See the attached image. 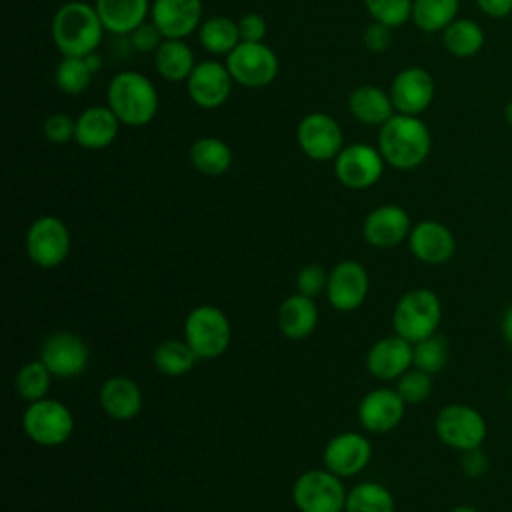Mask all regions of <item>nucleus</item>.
I'll return each mask as SVG.
<instances>
[{"instance_id":"nucleus-1","label":"nucleus","mask_w":512,"mask_h":512,"mask_svg":"<svg viewBox=\"0 0 512 512\" xmlns=\"http://www.w3.org/2000/svg\"><path fill=\"white\" fill-rule=\"evenodd\" d=\"M384 162L396 170H414L432 150V134L420 116L396 112L378 128V146Z\"/></svg>"},{"instance_id":"nucleus-2","label":"nucleus","mask_w":512,"mask_h":512,"mask_svg":"<svg viewBox=\"0 0 512 512\" xmlns=\"http://www.w3.org/2000/svg\"><path fill=\"white\" fill-rule=\"evenodd\" d=\"M50 32L62 56H88L96 52L106 30L94 4L70 0L54 12Z\"/></svg>"},{"instance_id":"nucleus-3","label":"nucleus","mask_w":512,"mask_h":512,"mask_svg":"<svg viewBox=\"0 0 512 512\" xmlns=\"http://www.w3.org/2000/svg\"><path fill=\"white\" fill-rule=\"evenodd\" d=\"M106 104L122 124L140 128L156 118L160 96L148 76L136 70H122L106 88Z\"/></svg>"},{"instance_id":"nucleus-4","label":"nucleus","mask_w":512,"mask_h":512,"mask_svg":"<svg viewBox=\"0 0 512 512\" xmlns=\"http://www.w3.org/2000/svg\"><path fill=\"white\" fill-rule=\"evenodd\" d=\"M442 322V302L430 288L408 290L394 306L392 328L408 342H420L436 334Z\"/></svg>"},{"instance_id":"nucleus-5","label":"nucleus","mask_w":512,"mask_h":512,"mask_svg":"<svg viewBox=\"0 0 512 512\" xmlns=\"http://www.w3.org/2000/svg\"><path fill=\"white\" fill-rule=\"evenodd\" d=\"M438 440L458 452L480 448L488 436V424L482 412L470 404H446L434 420Z\"/></svg>"},{"instance_id":"nucleus-6","label":"nucleus","mask_w":512,"mask_h":512,"mask_svg":"<svg viewBox=\"0 0 512 512\" xmlns=\"http://www.w3.org/2000/svg\"><path fill=\"white\" fill-rule=\"evenodd\" d=\"M232 338V328L226 314L212 304H202L190 310L184 322V340L198 358L212 360L226 352Z\"/></svg>"},{"instance_id":"nucleus-7","label":"nucleus","mask_w":512,"mask_h":512,"mask_svg":"<svg viewBox=\"0 0 512 512\" xmlns=\"http://www.w3.org/2000/svg\"><path fill=\"white\" fill-rule=\"evenodd\" d=\"M22 428L34 444L54 448L70 438L74 430V416L60 400L42 398L30 402L24 410Z\"/></svg>"},{"instance_id":"nucleus-8","label":"nucleus","mask_w":512,"mask_h":512,"mask_svg":"<svg viewBox=\"0 0 512 512\" xmlns=\"http://www.w3.org/2000/svg\"><path fill=\"white\" fill-rule=\"evenodd\" d=\"M346 490L330 470H306L292 486V500L300 512H342L346 506Z\"/></svg>"},{"instance_id":"nucleus-9","label":"nucleus","mask_w":512,"mask_h":512,"mask_svg":"<svg viewBox=\"0 0 512 512\" xmlns=\"http://www.w3.org/2000/svg\"><path fill=\"white\" fill-rule=\"evenodd\" d=\"M226 68L232 80L244 88L270 86L278 76V56L264 42H240L228 56Z\"/></svg>"},{"instance_id":"nucleus-10","label":"nucleus","mask_w":512,"mask_h":512,"mask_svg":"<svg viewBox=\"0 0 512 512\" xmlns=\"http://www.w3.org/2000/svg\"><path fill=\"white\" fill-rule=\"evenodd\" d=\"M70 252V232L58 216L36 218L26 232V254L40 268L60 266Z\"/></svg>"},{"instance_id":"nucleus-11","label":"nucleus","mask_w":512,"mask_h":512,"mask_svg":"<svg viewBox=\"0 0 512 512\" xmlns=\"http://www.w3.org/2000/svg\"><path fill=\"white\" fill-rule=\"evenodd\" d=\"M384 158L378 148L364 142L344 146L334 158V174L350 190H366L384 174Z\"/></svg>"},{"instance_id":"nucleus-12","label":"nucleus","mask_w":512,"mask_h":512,"mask_svg":"<svg viewBox=\"0 0 512 512\" xmlns=\"http://www.w3.org/2000/svg\"><path fill=\"white\" fill-rule=\"evenodd\" d=\"M296 142L310 160L328 162L344 148V134L330 114L310 112L296 126Z\"/></svg>"},{"instance_id":"nucleus-13","label":"nucleus","mask_w":512,"mask_h":512,"mask_svg":"<svg viewBox=\"0 0 512 512\" xmlns=\"http://www.w3.org/2000/svg\"><path fill=\"white\" fill-rule=\"evenodd\" d=\"M88 346L74 332H54L44 338L40 346V360L48 366L52 376L74 378L88 366Z\"/></svg>"},{"instance_id":"nucleus-14","label":"nucleus","mask_w":512,"mask_h":512,"mask_svg":"<svg viewBox=\"0 0 512 512\" xmlns=\"http://www.w3.org/2000/svg\"><path fill=\"white\" fill-rule=\"evenodd\" d=\"M368 286L366 268L356 260H342L328 274V304L338 312H352L366 300Z\"/></svg>"},{"instance_id":"nucleus-15","label":"nucleus","mask_w":512,"mask_h":512,"mask_svg":"<svg viewBox=\"0 0 512 512\" xmlns=\"http://www.w3.org/2000/svg\"><path fill=\"white\" fill-rule=\"evenodd\" d=\"M232 76L226 64L218 60H202L194 66L186 80L190 100L204 110L220 108L232 92Z\"/></svg>"},{"instance_id":"nucleus-16","label":"nucleus","mask_w":512,"mask_h":512,"mask_svg":"<svg viewBox=\"0 0 512 512\" xmlns=\"http://www.w3.org/2000/svg\"><path fill=\"white\" fill-rule=\"evenodd\" d=\"M434 78L420 66H408L400 70L390 84V98L400 114L420 116L434 100Z\"/></svg>"},{"instance_id":"nucleus-17","label":"nucleus","mask_w":512,"mask_h":512,"mask_svg":"<svg viewBox=\"0 0 512 512\" xmlns=\"http://www.w3.org/2000/svg\"><path fill=\"white\" fill-rule=\"evenodd\" d=\"M410 252L428 266H442L456 254V238L452 230L438 220H420L408 236Z\"/></svg>"},{"instance_id":"nucleus-18","label":"nucleus","mask_w":512,"mask_h":512,"mask_svg":"<svg viewBox=\"0 0 512 512\" xmlns=\"http://www.w3.org/2000/svg\"><path fill=\"white\" fill-rule=\"evenodd\" d=\"M372 458V444L358 432H342L324 446V466L340 478L360 474Z\"/></svg>"},{"instance_id":"nucleus-19","label":"nucleus","mask_w":512,"mask_h":512,"mask_svg":"<svg viewBox=\"0 0 512 512\" xmlns=\"http://www.w3.org/2000/svg\"><path fill=\"white\" fill-rule=\"evenodd\" d=\"M410 230V216L398 204H382L374 208L362 224V236L374 248H394L408 240Z\"/></svg>"},{"instance_id":"nucleus-20","label":"nucleus","mask_w":512,"mask_h":512,"mask_svg":"<svg viewBox=\"0 0 512 512\" xmlns=\"http://www.w3.org/2000/svg\"><path fill=\"white\" fill-rule=\"evenodd\" d=\"M150 20L164 38L184 40L202 24V0H152Z\"/></svg>"},{"instance_id":"nucleus-21","label":"nucleus","mask_w":512,"mask_h":512,"mask_svg":"<svg viewBox=\"0 0 512 512\" xmlns=\"http://www.w3.org/2000/svg\"><path fill=\"white\" fill-rule=\"evenodd\" d=\"M406 402L396 390L376 388L368 392L358 404V422L372 434L394 430L404 418Z\"/></svg>"},{"instance_id":"nucleus-22","label":"nucleus","mask_w":512,"mask_h":512,"mask_svg":"<svg viewBox=\"0 0 512 512\" xmlns=\"http://www.w3.org/2000/svg\"><path fill=\"white\" fill-rule=\"evenodd\" d=\"M412 366V342L402 336L376 340L366 354V368L378 380H396Z\"/></svg>"},{"instance_id":"nucleus-23","label":"nucleus","mask_w":512,"mask_h":512,"mask_svg":"<svg viewBox=\"0 0 512 512\" xmlns=\"http://www.w3.org/2000/svg\"><path fill=\"white\" fill-rule=\"evenodd\" d=\"M120 124L122 122L108 104L88 106L76 118L74 142L86 150H104L116 140Z\"/></svg>"},{"instance_id":"nucleus-24","label":"nucleus","mask_w":512,"mask_h":512,"mask_svg":"<svg viewBox=\"0 0 512 512\" xmlns=\"http://www.w3.org/2000/svg\"><path fill=\"white\" fill-rule=\"evenodd\" d=\"M96 12L106 32L116 36L132 34L150 14V0H96Z\"/></svg>"},{"instance_id":"nucleus-25","label":"nucleus","mask_w":512,"mask_h":512,"mask_svg":"<svg viewBox=\"0 0 512 512\" xmlns=\"http://www.w3.org/2000/svg\"><path fill=\"white\" fill-rule=\"evenodd\" d=\"M102 410L114 420H130L142 408V392L128 376H110L98 394Z\"/></svg>"},{"instance_id":"nucleus-26","label":"nucleus","mask_w":512,"mask_h":512,"mask_svg":"<svg viewBox=\"0 0 512 512\" xmlns=\"http://www.w3.org/2000/svg\"><path fill=\"white\" fill-rule=\"evenodd\" d=\"M348 110L358 122L378 128L396 114L390 92H384L374 84H362L354 88L348 96Z\"/></svg>"},{"instance_id":"nucleus-27","label":"nucleus","mask_w":512,"mask_h":512,"mask_svg":"<svg viewBox=\"0 0 512 512\" xmlns=\"http://www.w3.org/2000/svg\"><path fill=\"white\" fill-rule=\"evenodd\" d=\"M318 324V308L314 298L300 292L288 296L278 308V328L290 340H302L314 332Z\"/></svg>"},{"instance_id":"nucleus-28","label":"nucleus","mask_w":512,"mask_h":512,"mask_svg":"<svg viewBox=\"0 0 512 512\" xmlns=\"http://www.w3.org/2000/svg\"><path fill=\"white\" fill-rule=\"evenodd\" d=\"M194 66V52L184 40L164 38L154 52V68L168 82H186Z\"/></svg>"},{"instance_id":"nucleus-29","label":"nucleus","mask_w":512,"mask_h":512,"mask_svg":"<svg viewBox=\"0 0 512 512\" xmlns=\"http://www.w3.org/2000/svg\"><path fill=\"white\" fill-rule=\"evenodd\" d=\"M190 162L204 176H222L232 166V150L222 138L202 136L190 146Z\"/></svg>"},{"instance_id":"nucleus-30","label":"nucleus","mask_w":512,"mask_h":512,"mask_svg":"<svg viewBox=\"0 0 512 512\" xmlns=\"http://www.w3.org/2000/svg\"><path fill=\"white\" fill-rule=\"evenodd\" d=\"M200 46L216 56H228L242 40L238 30V20L230 16H210L198 28Z\"/></svg>"},{"instance_id":"nucleus-31","label":"nucleus","mask_w":512,"mask_h":512,"mask_svg":"<svg viewBox=\"0 0 512 512\" xmlns=\"http://www.w3.org/2000/svg\"><path fill=\"white\" fill-rule=\"evenodd\" d=\"M484 30L470 18H456L442 30L444 48L456 58H472L484 46Z\"/></svg>"},{"instance_id":"nucleus-32","label":"nucleus","mask_w":512,"mask_h":512,"mask_svg":"<svg viewBox=\"0 0 512 512\" xmlns=\"http://www.w3.org/2000/svg\"><path fill=\"white\" fill-rule=\"evenodd\" d=\"M460 0H414L412 22L426 34L442 32L458 18Z\"/></svg>"},{"instance_id":"nucleus-33","label":"nucleus","mask_w":512,"mask_h":512,"mask_svg":"<svg viewBox=\"0 0 512 512\" xmlns=\"http://www.w3.org/2000/svg\"><path fill=\"white\" fill-rule=\"evenodd\" d=\"M200 360L186 340H164L152 354L154 368L164 376H184Z\"/></svg>"},{"instance_id":"nucleus-34","label":"nucleus","mask_w":512,"mask_h":512,"mask_svg":"<svg viewBox=\"0 0 512 512\" xmlns=\"http://www.w3.org/2000/svg\"><path fill=\"white\" fill-rule=\"evenodd\" d=\"M344 512H394V496L380 482H360L346 494Z\"/></svg>"},{"instance_id":"nucleus-35","label":"nucleus","mask_w":512,"mask_h":512,"mask_svg":"<svg viewBox=\"0 0 512 512\" xmlns=\"http://www.w3.org/2000/svg\"><path fill=\"white\" fill-rule=\"evenodd\" d=\"M92 76L94 72L90 70L84 56H62L54 72V82L60 92L68 96H78L90 86Z\"/></svg>"},{"instance_id":"nucleus-36","label":"nucleus","mask_w":512,"mask_h":512,"mask_svg":"<svg viewBox=\"0 0 512 512\" xmlns=\"http://www.w3.org/2000/svg\"><path fill=\"white\" fill-rule=\"evenodd\" d=\"M450 348L444 336L432 334L412 344V366L428 374H438L448 364Z\"/></svg>"},{"instance_id":"nucleus-37","label":"nucleus","mask_w":512,"mask_h":512,"mask_svg":"<svg viewBox=\"0 0 512 512\" xmlns=\"http://www.w3.org/2000/svg\"><path fill=\"white\" fill-rule=\"evenodd\" d=\"M50 378H52V372L38 358V360L24 364L18 370L14 384H16L20 398H24L26 402H36V400L46 398V392L50 388Z\"/></svg>"},{"instance_id":"nucleus-38","label":"nucleus","mask_w":512,"mask_h":512,"mask_svg":"<svg viewBox=\"0 0 512 512\" xmlns=\"http://www.w3.org/2000/svg\"><path fill=\"white\" fill-rule=\"evenodd\" d=\"M412 4L414 0H364L372 22H380L390 28H398L412 20Z\"/></svg>"},{"instance_id":"nucleus-39","label":"nucleus","mask_w":512,"mask_h":512,"mask_svg":"<svg viewBox=\"0 0 512 512\" xmlns=\"http://www.w3.org/2000/svg\"><path fill=\"white\" fill-rule=\"evenodd\" d=\"M432 386V374L418 368H410L398 378L396 392L406 404H420L430 398Z\"/></svg>"},{"instance_id":"nucleus-40","label":"nucleus","mask_w":512,"mask_h":512,"mask_svg":"<svg viewBox=\"0 0 512 512\" xmlns=\"http://www.w3.org/2000/svg\"><path fill=\"white\" fill-rule=\"evenodd\" d=\"M42 132L44 138L52 144H66L70 140H74V132H76V120H72L68 114L64 112H54L50 114L44 124H42Z\"/></svg>"},{"instance_id":"nucleus-41","label":"nucleus","mask_w":512,"mask_h":512,"mask_svg":"<svg viewBox=\"0 0 512 512\" xmlns=\"http://www.w3.org/2000/svg\"><path fill=\"white\" fill-rule=\"evenodd\" d=\"M326 284H328V274L320 264H308L296 276L298 292L308 298H316L322 292H326Z\"/></svg>"},{"instance_id":"nucleus-42","label":"nucleus","mask_w":512,"mask_h":512,"mask_svg":"<svg viewBox=\"0 0 512 512\" xmlns=\"http://www.w3.org/2000/svg\"><path fill=\"white\" fill-rule=\"evenodd\" d=\"M128 40L132 44V48L136 52H144V54H154L158 50V46L164 42L162 32L158 30V26L150 20H146L144 24H140L132 34H128Z\"/></svg>"},{"instance_id":"nucleus-43","label":"nucleus","mask_w":512,"mask_h":512,"mask_svg":"<svg viewBox=\"0 0 512 512\" xmlns=\"http://www.w3.org/2000/svg\"><path fill=\"white\" fill-rule=\"evenodd\" d=\"M362 42L370 52H384L390 48L392 44V28L380 22H372L370 26H366L364 34H362Z\"/></svg>"},{"instance_id":"nucleus-44","label":"nucleus","mask_w":512,"mask_h":512,"mask_svg":"<svg viewBox=\"0 0 512 512\" xmlns=\"http://www.w3.org/2000/svg\"><path fill=\"white\" fill-rule=\"evenodd\" d=\"M460 468H462L464 476H468V478H482L488 472V468H490V458L482 450V446L480 448H472V450L462 452Z\"/></svg>"},{"instance_id":"nucleus-45","label":"nucleus","mask_w":512,"mask_h":512,"mask_svg":"<svg viewBox=\"0 0 512 512\" xmlns=\"http://www.w3.org/2000/svg\"><path fill=\"white\" fill-rule=\"evenodd\" d=\"M238 30H240L242 42H264L268 26L262 14L248 12L238 20Z\"/></svg>"},{"instance_id":"nucleus-46","label":"nucleus","mask_w":512,"mask_h":512,"mask_svg":"<svg viewBox=\"0 0 512 512\" xmlns=\"http://www.w3.org/2000/svg\"><path fill=\"white\" fill-rule=\"evenodd\" d=\"M476 4L486 16L494 20H500L512 14V0H476Z\"/></svg>"},{"instance_id":"nucleus-47","label":"nucleus","mask_w":512,"mask_h":512,"mask_svg":"<svg viewBox=\"0 0 512 512\" xmlns=\"http://www.w3.org/2000/svg\"><path fill=\"white\" fill-rule=\"evenodd\" d=\"M500 332H502V338L506 340V344L512 348V304L504 310V314L500 318Z\"/></svg>"},{"instance_id":"nucleus-48","label":"nucleus","mask_w":512,"mask_h":512,"mask_svg":"<svg viewBox=\"0 0 512 512\" xmlns=\"http://www.w3.org/2000/svg\"><path fill=\"white\" fill-rule=\"evenodd\" d=\"M504 120H506V124L512 128V100L504 106Z\"/></svg>"},{"instance_id":"nucleus-49","label":"nucleus","mask_w":512,"mask_h":512,"mask_svg":"<svg viewBox=\"0 0 512 512\" xmlns=\"http://www.w3.org/2000/svg\"><path fill=\"white\" fill-rule=\"evenodd\" d=\"M450 512H480V510L470 506V504H460V506H454Z\"/></svg>"}]
</instances>
